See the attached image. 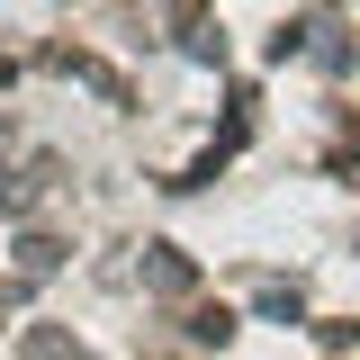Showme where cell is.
Instances as JSON below:
<instances>
[{
	"instance_id": "4",
	"label": "cell",
	"mask_w": 360,
	"mask_h": 360,
	"mask_svg": "<svg viewBox=\"0 0 360 360\" xmlns=\"http://www.w3.org/2000/svg\"><path fill=\"white\" fill-rule=\"evenodd\" d=\"M315 342H324V352H352L360 324H352V315H324V324H315Z\"/></svg>"
},
{
	"instance_id": "3",
	"label": "cell",
	"mask_w": 360,
	"mask_h": 360,
	"mask_svg": "<svg viewBox=\"0 0 360 360\" xmlns=\"http://www.w3.org/2000/svg\"><path fill=\"white\" fill-rule=\"evenodd\" d=\"M189 342H234V307H198L189 315Z\"/></svg>"
},
{
	"instance_id": "1",
	"label": "cell",
	"mask_w": 360,
	"mask_h": 360,
	"mask_svg": "<svg viewBox=\"0 0 360 360\" xmlns=\"http://www.w3.org/2000/svg\"><path fill=\"white\" fill-rule=\"evenodd\" d=\"M153 288H189V279H198V270H189V252H180V243H153Z\"/></svg>"
},
{
	"instance_id": "2",
	"label": "cell",
	"mask_w": 360,
	"mask_h": 360,
	"mask_svg": "<svg viewBox=\"0 0 360 360\" xmlns=\"http://www.w3.org/2000/svg\"><path fill=\"white\" fill-rule=\"evenodd\" d=\"M262 315H279V324H297V315H307V297H297V279H262Z\"/></svg>"
},
{
	"instance_id": "5",
	"label": "cell",
	"mask_w": 360,
	"mask_h": 360,
	"mask_svg": "<svg viewBox=\"0 0 360 360\" xmlns=\"http://www.w3.org/2000/svg\"><path fill=\"white\" fill-rule=\"evenodd\" d=\"M0 82H9V63H0Z\"/></svg>"
}]
</instances>
